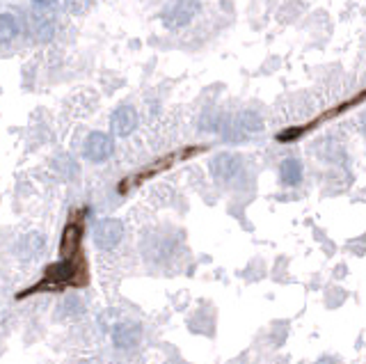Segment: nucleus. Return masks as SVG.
I'll use <instances>...</instances> for the list:
<instances>
[{
    "label": "nucleus",
    "mask_w": 366,
    "mask_h": 364,
    "mask_svg": "<svg viewBox=\"0 0 366 364\" xmlns=\"http://www.w3.org/2000/svg\"><path fill=\"white\" fill-rule=\"evenodd\" d=\"M211 168L217 181H231L240 172V159L233 154H220L211 163Z\"/></svg>",
    "instance_id": "7"
},
{
    "label": "nucleus",
    "mask_w": 366,
    "mask_h": 364,
    "mask_svg": "<svg viewBox=\"0 0 366 364\" xmlns=\"http://www.w3.org/2000/svg\"><path fill=\"white\" fill-rule=\"evenodd\" d=\"M76 277H81L83 282H87V266H85V262H81V266H78L74 262V257L72 259H62V262L50 264L46 268V275H43L46 284H43V287L62 289V287H67V284H81Z\"/></svg>",
    "instance_id": "1"
},
{
    "label": "nucleus",
    "mask_w": 366,
    "mask_h": 364,
    "mask_svg": "<svg viewBox=\"0 0 366 364\" xmlns=\"http://www.w3.org/2000/svg\"><path fill=\"white\" fill-rule=\"evenodd\" d=\"M32 25L41 41H48L55 32L53 5L48 0H32Z\"/></svg>",
    "instance_id": "3"
},
{
    "label": "nucleus",
    "mask_w": 366,
    "mask_h": 364,
    "mask_svg": "<svg viewBox=\"0 0 366 364\" xmlns=\"http://www.w3.org/2000/svg\"><path fill=\"white\" fill-rule=\"evenodd\" d=\"M199 7H202V0H168V5H165L161 14V21L170 30H179L195 19Z\"/></svg>",
    "instance_id": "2"
},
{
    "label": "nucleus",
    "mask_w": 366,
    "mask_h": 364,
    "mask_svg": "<svg viewBox=\"0 0 366 364\" xmlns=\"http://www.w3.org/2000/svg\"><path fill=\"white\" fill-rule=\"evenodd\" d=\"M140 337H142L140 325L124 323V325H119L115 332H112V342H115L117 349H130V346H135L137 342H140Z\"/></svg>",
    "instance_id": "9"
},
{
    "label": "nucleus",
    "mask_w": 366,
    "mask_h": 364,
    "mask_svg": "<svg viewBox=\"0 0 366 364\" xmlns=\"http://www.w3.org/2000/svg\"><path fill=\"white\" fill-rule=\"evenodd\" d=\"M81 238H83V224L69 222L62 234V243H60V255H62V259L76 257L78 248H81Z\"/></svg>",
    "instance_id": "8"
},
{
    "label": "nucleus",
    "mask_w": 366,
    "mask_h": 364,
    "mask_svg": "<svg viewBox=\"0 0 366 364\" xmlns=\"http://www.w3.org/2000/svg\"><path fill=\"white\" fill-rule=\"evenodd\" d=\"M85 159L92 161V163H103L108 161L112 156V149H115V144H112V137L108 133H101V131H94L87 135L85 140Z\"/></svg>",
    "instance_id": "5"
},
{
    "label": "nucleus",
    "mask_w": 366,
    "mask_h": 364,
    "mask_svg": "<svg viewBox=\"0 0 366 364\" xmlns=\"http://www.w3.org/2000/svg\"><path fill=\"white\" fill-rule=\"evenodd\" d=\"M21 32V23L16 21L14 14H0V44L5 41H12L16 34Z\"/></svg>",
    "instance_id": "11"
},
{
    "label": "nucleus",
    "mask_w": 366,
    "mask_h": 364,
    "mask_svg": "<svg viewBox=\"0 0 366 364\" xmlns=\"http://www.w3.org/2000/svg\"><path fill=\"white\" fill-rule=\"evenodd\" d=\"M121 236H124V224L119 220H99L97 227H94V245L99 250H112L119 245Z\"/></svg>",
    "instance_id": "4"
},
{
    "label": "nucleus",
    "mask_w": 366,
    "mask_h": 364,
    "mask_svg": "<svg viewBox=\"0 0 366 364\" xmlns=\"http://www.w3.org/2000/svg\"><path fill=\"white\" fill-rule=\"evenodd\" d=\"M110 128H112V133L119 135V137H126V135L133 133L137 128V112H135V108L119 106L115 112H112V117H110Z\"/></svg>",
    "instance_id": "6"
},
{
    "label": "nucleus",
    "mask_w": 366,
    "mask_h": 364,
    "mask_svg": "<svg viewBox=\"0 0 366 364\" xmlns=\"http://www.w3.org/2000/svg\"><path fill=\"white\" fill-rule=\"evenodd\" d=\"M280 179L284 186H298L302 181V163L298 159H286L280 166Z\"/></svg>",
    "instance_id": "10"
}]
</instances>
